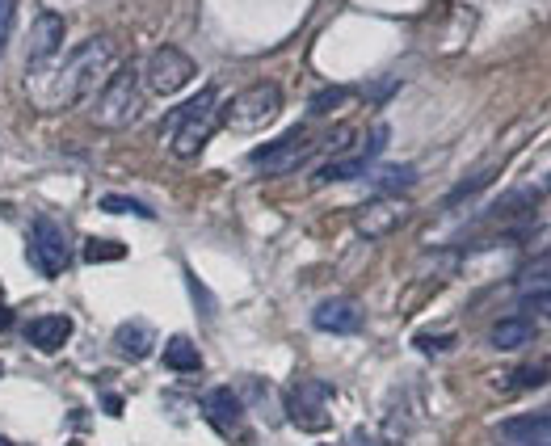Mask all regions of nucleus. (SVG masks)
Segmentation results:
<instances>
[{
	"label": "nucleus",
	"mask_w": 551,
	"mask_h": 446,
	"mask_svg": "<svg viewBox=\"0 0 551 446\" xmlns=\"http://www.w3.org/2000/svg\"><path fill=\"white\" fill-rule=\"evenodd\" d=\"M110 59H114V43H110L106 34L85 38V43H80V47L68 55V64L55 68L51 85H47V93H43V106H72V101H80L85 93H93Z\"/></svg>",
	"instance_id": "obj_1"
},
{
	"label": "nucleus",
	"mask_w": 551,
	"mask_h": 446,
	"mask_svg": "<svg viewBox=\"0 0 551 446\" xmlns=\"http://www.w3.org/2000/svg\"><path fill=\"white\" fill-rule=\"evenodd\" d=\"M215 114H219V89L207 85L198 97H190L186 106H177V110L165 118V123H160V135H165V144H169L181 160H190V156H198L202 148H207Z\"/></svg>",
	"instance_id": "obj_2"
},
{
	"label": "nucleus",
	"mask_w": 551,
	"mask_h": 446,
	"mask_svg": "<svg viewBox=\"0 0 551 446\" xmlns=\"http://www.w3.org/2000/svg\"><path fill=\"white\" fill-rule=\"evenodd\" d=\"M282 114V89L274 80H257L244 93H236L228 106H223L219 123L228 127L232 135H253V131H265Z\"/></svg>",
	"instance_id": "obj_3"
},
{
	"label": "nucleus",
	"mask_w": 551,
	"mask_h": 446,
	"mask_svg": "<svg viewBox=\"0 0 551 446\" xmlns=\"http://www.w3.org/2000/svg\"><path fill=\"white\" fill-rule=\"evenodd\" d=\"M333 388L329 383H320V379H299L291 383V392H287V417L291 425H299L303 434H324L333 425Z\"/></svg>",
	"instance_id": "obj_4"
},
{
	"label": "nucleus",
	"mask_w": 551,
	"mask_h": 446,
	"mask_svg": "<svg viewBox=\"0 0 551 446\" xmlns=\"http://www.w3.org/2000/svg\"><path fill=\"white\" fill-rule=\"evenodd\" d=\"M144 110V97H139V76L135 68H118L110 76V85L101 89V101H97V123L101 127H127L139 118Z\"/></svg>",
	"instance_id": "obj_5"
},
{
	"label": "nucleus",
	"mask_w": 551,
	"mask_h": 446,
	"mask_svg": "<svg viewBox=\"0 0 551 446\" xmlns=\"http://www.w3.org/2000/svg\"><path fill=\"white\" fill-rule=\"evenodd\" d=\"M144 76H148V89L152 93L173 97V93H181L198 76V68H194V59L181 47H156L152 59H148V68H144Z\"/></svg>",
	"instance_id": "obj_6"
},
{
	"label": "nucleus",
	"mask_w": 551,
	"mask_h": 446,
	"mask_svg": "<svg viewBox=\"0 0 551 446\" xmlns=\"http://www.w3.org/2000/svg\"><path fill=\"white\" fill-rule=\"evenodd\" d=\"M312 152H316V135H308V131L299 127V131H287L282 139H274V144L257 148V152H253V169H257V173H291V169H299Z\"/></svg>",
	"instance_id": "obj_7"
},
{
	"label": "nucleus",
	"mask_w": 551,
	"mask_h": 446,
	"mask_svg": "<svg viewBox=\"0 0 551 446\" xmlns=\"http://www.w3.org/2000/svg\"><path fill=\"white\" fill-rule=\"evenodd\" d=\"M30 257H34V266L43 270L47 278H59V274L68 270V236L59 232V223L34 219V228H30Z\"/></svg>",
	"instance_id": "obj_8"
},
{
	"label": "nucleus",
	"mask_w": 551,
	"mask_h": 446,
	"mask_svg": "<svg viewBox=\"0 0 551 446\" xmlns=\"http://www.w3.org/2000/svg\"><path fill=\"white\" fill-rule=\"evenodd\" d=\"M202 417H207L223 438L244 442V404H240V396H236L232 388L207 392V400H202Z\"/></svg>",
	"instance_id": "obj_9"
},
{
	"label": "nucleus",
	"mask_w": 551,
	"mask_h": 446,
	"mask_svg": "<svg viewBox=\"0 0 551 446\" xmlns=\"http://www.w3.org/2000/svg\"><path fill=\"white\" fill-rule=\"evenodd\" d=\"M404 215H408L404 202H396V198H375V202H366V207L354 215V228H358V236H366V240H379V236H387V232H396L400 223H404Z\"/></svg>",
	"instance_id": "obj_10"
},
{
	"label": "nucleus",
	"mask_w": 551,
	"mask_h": 446,
	"mask_svg": "<svg viewBox=\"0 0 551 446\" xmlns=\"http://www.w3.org/2000/svg\"><path fill=\"white\" fill-rule=\"evenodd\" d=\"M64 30L68 26H64V17H59V13H38L34 17V30H30V68L34 72L43 68L59 47H64Z\"/></svg>",
	"instance_id": "obj_11"
},
{
	"label": "nucleus",
	"mask_w": 551,
	"mask_h": 446,
	"mask_svg": "<svg viewBox=\"0 0 551 446\" xmlns=\"http://www.w3.org/2000/svg\"><path fill=\"white\" fill-rule=\"evenodd\" d=\"M316 329L320 333H333V337H350L362 329V308L354 299H324L316 308Z\"/></svg>",
	"instance_id": "obj_12"
},
{
	"label": "nucleus",
	"mask_w": 551,
	"mask_h": 446,
	"mask_svg": "<svg viewBox=\"0 0 551 446\" xmlns=\"http://www.w3.org/2000/svg\"><path fill=\"white\" fill-rule=\"evenodd\" d=\"M68 337H72V320L68 316H38V320L26 324V341L34 350H43V354L64 350Z\"/></svg>",
	"instance_id": "obj_13"
},
{
	"label": "nucleus",
	"mask_w": 551,
	"mask_h": 446,
	"mask_svg": "<svg viewBox=\"0 0 551 446\" xmlns=\"http://www.w3.org/2000/svg\"><path fill=\"white\" fill-rule=\"evenodd\" d=\"M497 434L514 446H551V413L547 417H535V413L514 417V421H505Z\"/></svg>",
	"instance_id": "obj_14"
},
{
	"label": "nucleus",
	"mask_w": 551,
	"mask_h": 446,
	"mask_svg": "<svg viewBox=\"0 0 551 446\" xmlns=\"http://www.w3.org/2000/svg\"><path fill=\"white\" fill-rule=\"evenodd\" d=\"M165 367H169L173 375H194V371H202V350L194 346V337H186V333L169 337V346H165Z\"/></svg>",
	"instance_id": "obj_15"
},
{
	"label": "nucleus",
	"mask_w": 551,
	"mask_h": 446,
	"mask_svg": "<svg viewBox=\"0 0 551 446\" xmlns=\"http://www.w3.org/2000/svg\"><path fill=\"white\" fill-rule=\"evenodd\" d=\"M118 350L131 354V358H148V354H152V324H148V320L118 324Z\"/></svg>",
	"instance_id": "obj_16"
},
{
	"label": "nucleus",
	"mask_w": 551,
	"mask_h": 446,
	"mask_svg": "<svg viewBox=\"0 0 551 446\" xmlns=\"http://www.w3.org/2000/svg\"><path fill=\"white\" fill-rule=\"evenodd\" d=\"M530 333H535V324H530V316H509L501 320L497 329H493V346L497 350H518L530 341Z\"/></svg>",
	"instance_id": "obj_17"
},
{
	"label": "nucleus",
	"mask_w": 551,
	"mask_h": 446,
	"mask_svg": "<svg viewBox=\"0 0 551 446\" xmlns=\"http://www.w3.org/2000/svg\"><path fill=\"white\" fill-rule=\"evenodd\" d=\"M371 181H375L379 190H387V194H400V190L413 186L417 173H413V169H404V165H387V169H375Z\"/></svg>",
	"instance_id": "obj_18"
},
{
	"label": "nucleus",
	"mask_w": 551,
	"mask_h": 446,
	"mask_svg": "<svg viewBox=\"0 0 551 446\" xmlns=\"http://www.w3.org/2000/svg\"><path fill=\"white\" fill-rule=\"evenodd\" d=\"M362 169H366V156H341L320 173V181H350V177H362Z\"/></svg>",
	"instance_id": "obj_19"
},
{
	"label": "nucleus",
	"mask_w": 551,
	"mask_h": 446,
	"mask_svg": "<svg viewBox=\"0 0 551 446\" xmlns=\"http://www.w3.org/2000/svg\"><path fill=\"white\" fill-rule=\"evenodd\" d=\"M101 211H110V215H144V219H152V211L144 207V202L122 198V194H106V198H101Z\"/></svg>",
	"instance_id": "obj_20"
},
{
	"label": "nucleus",
	"mask_w": 551,
	"mask_h": 446,
	"mask_svg": "<svg viewBox=\"0 0 551 446\" xmlns=\"http://www.w3.org/2000/svg\"><path fill=\"white\" fill-rule=\"evenodd\" d=\"M118 257H127V249L114 245V240H89L85 245V261H118Z\"/></svg>",
	"instance_id": "obj_21"
},
{
	"label": "nucleus",
	"mask_w": 551,
	"mask_h": 446,
	"mask_svg": "<svg viewBox=\"0 0 551 446\" xmlns=\"http://www.w3.org/2000/svg\"><path fill=\"white\" fill-rule=\"evenodd\" d=\"M345 97H350L345 89H337V93H320V97L312 101V114H329L333 106H345Z\"/></svg>",
	"instance_id": "obj_22"
},
{
	"label": "nucleus",
	"mask_w": 551,
	"mask_h": 446,
	"mask_svg": "<svg viewBox=\"0 0 551 446\" xmlns=\"http://www.w3.org/2000/svg\"><path fill=\"white\" fill-rule=\"evenodd\" d=\"M535 383H547V367H522V375H514V388H535Z\"/></svg>",
	"instance_id": "obj_23"
},
{
	"label": "nucleus",
	"mask_w": 551,
	"mask_h": 446,
	"mask_svg": "<svg viewBox=\"0 0 551 446\" xmlns=\"http://www.w3.org/2000/svg\"><path fill=\"white\" fill-rule=\"evenodd\" d=\"M9 22H13V0H0V47L9 38Z\"/></svg>",
	"instance_id": "obj_24"
},
{
	"label": "nucleus",
	"mask_w": 551,
	"mask_h": 446,
	"mask_svg": "<svg viewBox=\"0 0 551 446\" xmlns=\"http://www.w3.org/2000/svg\"><path fill=\"white\" fill-rule=\"evenodd\" d=\"M9 324H13V312L5 308V303H0V329H9Z\"/></svg>",
	"instance_id": "obj_25"
},
{
	"label": "nucleus",
	"mask_w": 551,
	"mask_h": 446,
	"mask_svg": "<svg viewBox=\"0 0 551 446\" xmlns=\"http://www.w3.org/2000/svg\"><path fill=\"white\" fill-rule=\"evenodd\" d=\"M0 446H9V438H0Z\"/></svg>",
	"instance_id": "obj_26"
}]
</instances>
